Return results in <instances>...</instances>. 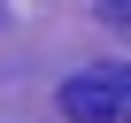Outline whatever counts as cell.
Returning <instances> with one entry per match:
<instances>
[{"mask_svg": "<svg viewBox=\"0 0 131 123\" xmlns=\"http://www.w3.org/2000/svg\"><path fill=\"white\" fill-rule=\"evenodd\" d=\"M62 115L70 123H131V61H100L62 85Z\"/></svg>", "mask_w": 131, "mask_h": 123, "instance_id": "obj_1", "label": "cell"}, {"mask_svg": "<svg viewBox=\"0 0 131 123\" xmlns=\"http://www.w3.org/2000/svg\"><path fill=\"white\" fill-rule=\"evenodd\" d=\"M100 8H108V16H131V0H100Z\"/></svg>", "mask_w": 131, "mask_h": 123, "instance_id": "obj_2", "label": "cell"}]
</instances>
